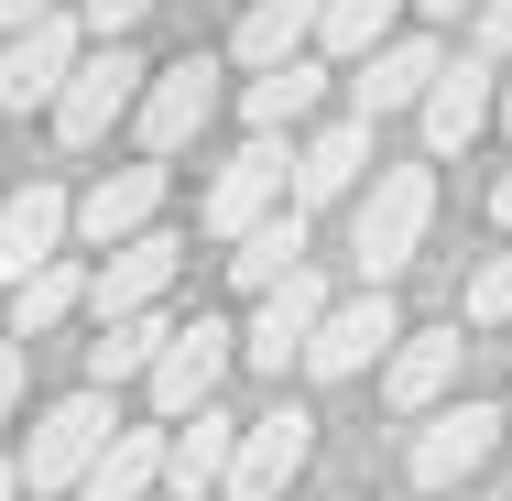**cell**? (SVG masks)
I'll use <instances>...</instances> for the list:
<instances>
[{
	"instance_id": "obj_1",
	"label": "cell",
	"mask_w": 512,
	"mask_h": 501,
	"mask_svg": "<svg viewBox=\"0 0 512 501\" xmlns=\"http://www.w3.org/2000/svg\"><path fill=\"white\" fill-rule=\"evenodd\" d=\"M120 436V414H109V393L88 382V393L44 403L33 414V436H22V491H77L88 469H99V447Z\"/></svg>"
},
{
	"instance_id": "obj_2",
	"label": "cell",
	"mask_w": 512,
	"mask_h": 501,
	"mask_svg": "<svg viewBox=\"0 0 512 501\" xmlns=\"http://www.w3.org/2000/svg\"><path fill=\"white\" fill-rule=\"evenodd\" d=\"M425 218H436V175L425 164H393V175H371V197H360V284H393L414 251H425Z\"/></svg>"
},
{
	"instance_id": "obj_3",
	"label": "cell",
	"mask_w": 512,
	"mask_h": 501,
	"mask_svg": "<svg viewBox=\"0 0 512 501\" xmlns=\"http://www.w3.org/2000/svg\"><path fill=\"white\" fill-rule=\"evenodd\" d=\"M142 88H153V66L120 44V33H99L88 55H77V77H66V99H55V131L88 153V142H109L131 109H142Z\"/></svg>"
},
{
	"instance_id": "obj_4",
	"label": "cell",
	"mask_w": 512,
	"mask_h": 501,
	"mask_svg": "<svg viewBox=\"0 0 512 501\" xmlns=\"http://www.w3.org/2000/svg\"><path fill=\"white\" fill-rule=\"evenodd\" d=\"M273 207H295V142H284V131H251V142L207 175V229H218V240H251Z\"/></svg>"
},
{
	"instance_id": "obj_5",
	"label": "cell",
	"mask_w": 512,
	"mask_h": 501,
	"mask_svg": "<svg viewBox=\"0 0 512 501\" xmlns=\"http://www.w3.org/2000/svg\"><path fill=\"white\" fill-rule=\"evenodd\" d=\"M393 338H404V305H393V284H360L349 305H327L306 338V371L316 382H360L371 360H393Z\"/></svg>"
},
{
	"instance_id": "obj_6",
	"label": "cell",
	"mask_w": 512,
	"mask_h": 501,
	"mask_svg": "<svg viewBox=\"0 0 512 501\" xmlns=\"http://www.w3.org/2000/svg\"><path fill=\"white\" fill-rule=\"evenodd\" d=\"M77 55H88V22H77V11L22 22V33L0 44V109H55L66 77H77Z\"/></svg>"
},
{
	"instance_id": "obj_7",
	"label": "cell",
	"mask_w": 512,
	"mask_h": 501,
	"mask_svg": "<svg viewBox=\"0 0 512 501\" xmlns=\"http://www.w3.org/2000/svg\"><path fill=\"white\" fill-rule=\"evenodd\" d=\"M502 403H436V414H414V480L425 491H458V480H480L491 469V447H502Z\"/></svg>"
},
{
	"instance_id": "obj_8",
	"label": "cell",
	"mask_w": 512,
	"mask_h": 501,
	"mask_svg": "<svg viewBox=\"0 0 512 501\" xmlns=\"http://www.w3.org/2000/svg\"><path fill=\"white\" fill-rule=\"evenodd\" d=\"M131 120H142V153H153V164H175L207 120H218V66H207V55L153 66V88H142V109H131Z\"/></svg>"
},
{
	"instance_id": "obj_9",
	"label": "cell",
	"mask_w": 512,
	"mask_h": 501,
	"mask_svg": "<svg viewBox=\"0 0 512 501\" xmlns=\"http://www.w3.org/2000/svg\"><path fill=\"white\" fill-rule=\"evenodd\" d=\"M436 77H447V44H436V33H393V44H371V55L349 66V109H360V120H382V109H425Z\"/></svg>"
},
{
	"instance_id": "obj_10",
	"label": "cell",
	"mask_w": 512,
	"mask_h": 501,
	"mask_svg": "<svg viewBox=\"0 0 512 501\" xmlns=\"http://www.w3.org/2000/svg\"><path fill=\"white\" fill-rule=\"evenodd\" d=\"M306 447H316V425L295 414V403H273V414H251V425H240V458H229V480H218V491H229V501H284V480L306 469Z\"/></svg>"
},
{
	"instance_id": "obj_11",
	"label": "cell",
	"mask_w": 512,
	"mask_h": 501,
	"mask_svg": "<svg viewBox=\"0 0 512 501\" xmlns=\"http://www.w3.org/2000/svg\"><path fill=\"white\" fill-rule=\"evenodd\" d=\"M229 338H240V327H218V316H197V327H175V338H164V360H153V414H164V425H175V414H197V403H218Z\"/></svg>"
},
{
	"instance_id": "obj_12",
	"label": "cell",
	"mask_w": 512,
	"mask_h": 501,
	"mask_svg": "<svg viewBox=\"0 0 512 501\" xmlns=\"http://www.w3.org/2000/svg\"><path fill=\"white\" fill-rule=\"evenodd\" d=\"M491 120H502L491 55H447V77L425 88V153H469V142H480Z\"/></svg>"
},
{
	"instance_id": "obj_13",
	"label": "cell",
	"mask_w": 512,
	"mask_h": 501,
	"mask_svg": "<svg viewBox=\"0 0 512 501\" xmlns=\"http://www.w3.org/2000/svg\"><path fill=\"white\" fill-rule=\"evenodd\" d=\"M316 316H327V284H316V273H284L273 295L251 305V327H240V349H251V371H273V382H284V360H306Z\"/></svg>"
},
{
	"instance_id": "obj_14",
	"label": "cell",
	"mask_w": 512,
	"mask_h": 501,
	"mask_svg": "<svg viewBox=\"0 0 512 501\" xmlns=\"http://www.w3.org/2000/svg\"><path fill=\"white\" fill-rule=\"evenodd\" d=\"M360 175H371V120H360V109L295 142V207H327V197H349Z\"/></svg>"
},
{
	"instance_id": "obj_15",
	"label": "cell",
	"mask_w": 512,
	"mask_h": 501,
	"mask_svg": "<svg viewBox=\"0 0 512 501\" xmlns=\"http://www.w3.org/2000/svg\"><path fill=\"white\" fill-rule=\"evenodd\" d=\"M229 458H240V414H218V403H197V414H175V447H164V491L197 501L229 480Z\"/></svg>"
},
{
	"instance_id": "obj_16",
	"label": "cell",
	"mask_w": 512,
	"mask_h": 501,
	"mask_svg": "<svg viewBox=\"0 0 512 501\" xmlns=\"http://www.w3.org/2000/svg\"><path fill=\"white\" fill-rule=\"evenodd\" d=\"M66 229H77V207L55 197V186H22V197H0V284H22V273H44Z\"/></svg>"
},
{
	"instance_id": "obj_17",
	"label": "cell",
	"mask_w": 512,
	"mask_h": 501,
	"mask_svg": "<svg viewBox=\"0 0 512 501\" xmlns=\"http://www.w3.org/2000/svg\"><path fill=\"white\" fill-rule=\"evenodd\" d=\"M458 327H425V338H393V360H382V393H393V414H436L447 403V382H458Z\"/></svg>"
},
{
	"instance_id": "obj_18",
	"label": "cell",
	"mask_w": 512,
	"mask_h": 501,
	"mask_svg": "<svg viewBox=\"0 0 512 501\" xmlns=\"http://www.w3.org/2000/svg\"><path fill=\"white\" fill-rule=\"evenodd\" d=\"M164 447H175V425H120L99 447V469L77 480V501H153L164 491Z\"/></svg>"
},
{
	"instance_id": "obj_19",
	"label": "cell",
	"mask_w": 512,
	"mask_h": 501,
	"mask_svg": "<svg viewBox=\"0 0 512 501\" xmlns=\"http://www.w3.org/2000/svg\"><path fill=\"white\" fill-rule=\"evenodd\" d=\"M164 284H175V240L131 229V240H109V273L88 295H99V316H131V305H164Z\"/></svg>"
},
{
	"instance_id": "obj_20",
	"label": "cell",
	"mask_w": 512,
	"mask_h": 501,
	"mask_svg": "<svg viewBox=\"0 0 512 501\" xmlns=\"http://www.w3.org/2000/svg\"><path fill=\"white\" fill-rule=\"evenodd\" d=\"M153 207H164V164H120V175H99L88 197H77V229L88 240H131V229H153Z\"/></svg>"
},
{
	"instance_id": "obj_21",
	"label": "cell",
	"mask_w": 512,
	"mask_h": 501,
	"mask_svg": "<svg viewBox=\"0 0 512 501\" xmlns=\"http://www.w3.org/2000/svg\"><path fill=\"white\" fill-rule=\"evenodd\" d=\"M164 338H175V327H164V316H153V305H131V316H99V338H88V382H153V360H164Z\"/></svg>"
},
{
	"instance_id": "obj_22",
	"label": "cell",
	"mask_w": 512,
	"mask_h": 501,
	"mask_svg": "<svg viewBox=\"0 0 512 501\" xmlns=\"http://www.w3.org/2000/svg\"><path fill=\"white\" fill-rule=\"evenodd\" d=\"M316 11H327V0H251V11H240V33H229V55H240L251 77H262V66H284V55H306V44H316Z\"/></svg>"
},
{
	"instance_id": "obj_23",
	"label": "cell",
	"mask_w": 512,
	"mask_h": 501,
	"mask_svg": "<svg viewBox=\"0 0 512 501\" xmlns=\"http://www.w3.org/2000/svg\"><path fill=\"white\" fill-rule=\"evenodd\" d=\"M229 273H240L251 295H273L284 273H306V207H273L251 240H229Z\"/></svg>"
},
{
	"instance_id": "obj_24",
	"label": "cell",
	"mask_w": 512,
	"mask_h": 501,
	"mask_svg": "<svg viewBox=\"0 0 512 501\" xmlns=\"http://www.w3.org/2000/svg\"><path fill=\"white\" fill-rule=\"evenodd\" d=\"M316 99H327V66H316V55H284V66H262V77L240 88L251 131H295V120H306Z\"/></svg>"
},
{
	"instance_id": "obj_25",
	"label": "cell",
	"mask_w": 512,
	"mask_h": 501,
	"mask_svg": "<svg viewBox=\"0 0 512 501\" xmlns=\"http://www.w3.org/2000/svg\"><path fill=\"white\" fill-rule=\"evenodd\" d=\"M393 22H404V0H327V11H316V55L360 66L371 44H393Z\"/></svg>"
},
{
	"instance_id": "obj_26",
	"label": "cell",
	"mask_w": 512,
	"mask_h": 501,
	"mask_svg": "<svg viewBox=\"0 0 512 501\" xmlns=\"http://www.w3.org/2000/svg\"><path fill=\"white\" fill-rule=\"evenodd\" d=\"M11 295H22V316H11V327H22V338H44V327H66V316L88 305V273H77V262L55 251V262H44V273H22Z\"/></svg>"
},
{
	"instance_id": "obj_27",
	"label": "cell",
	"mask_w": 512,
	"mask_h": 501,
	"mask_svg": "<svg viewBox=\"0 0 512 501\" xmlns=\"http://www.w3.org/2000/svg\"><path fill=\"white\" fill-rule=\"evenodd\" d=\"M469 327H512V251L469 273Z\"/></svg>"
},
{
	"instance_id": "obj_28",
	"label": "cell",
	"mask_w": 512,
	"mask_h": 501,
	"mask_svg": "<svg viewBox=\"0 0 512 501\" xmlns=\"http://www.w3.org/2000/svg\"><path fill=\"white\" fill-rule=\"evenodd\" d=\"M22 382H33V338L11 327V338H0V425L22 414Z\"/></svg>"
},
{
	"instance_id": "obj_29",
	"label": "cell",
	"mask_w": 512,
	"mask_h": 501,
	"mask_svg": "<svg viewBox=\"0 0 512 501\" xmlns=\"http://www.w3.org/2000/svg\"><path fill=\"white\" fill-rule=\"evenodd\" d=\"M469 55H491V66L512 55V0H480L469 11Z\"/></svg>"
},
{
	"instance_id": "obj_30",
	"label": "cell",
	"mask_w": 512,
	"mask_h": 501,
	"mask_svg": "<svg viewBox=\"0 0 512 501\" xmlns=\"http://www.w3.org/2000/svg\"><path fill=\"white\" fill-rule=\"evenodd\" d=\"M142 11H153V0H77V22H88V33H131Z\"/></svg>"
},
{
	"instance_id": "obj_31",
	"label": "cell",
	"mask_w": 512,
	"mask_h": 501,
	"mask_svg": "<svg viewBox=\"0 0 512 501\" xmlns=\"http://www.w3.org/2000/svg\"><path fill=\"white\" fill-rule=\"evenodd\" d=\"M44 11H66V0H0V33H22V22H44Z\"/></svg>"
},
{
	"instance_id": "obj_32",
	"label": "cell",
	"mask_w": 512,
	"mask_h": 501,
	"mask_svg": "<svg viewBox=\"0 0 512 501\" xmlns=\"http://www.w3.org/2000/svg\"><path fill=\"white\" fill-rule=\"evenodd\" d=\"M414 11H425V22H469L480 0H414Z\"/></svg>"
},
{
	"instance_id": "obj_33",
	"label": "cell",
	"mask_w": 512,
	"mask_h": 501,
	"mask_svg": "<svg viewBox=\"0 0 512 501\" xmlns=\"http://www.w3.org/2000/svg\"><path fill=\"white\" fill-rule=\"evenodd\" d=\"M491 218H502V229H512V164H502V186H491Z\"/></svg>"
},
{
	"instance_id": "obj_34",
	"label": "cell",
	"mask_w": 512,
	"mask_h": 501,
	"mask_svg": "<svg viewBox=\"0 0 512 501\" xmlns=\"http://www.w3.org/2000/svg\"><path fill=\"white\" fill-rule=\"evenodd\" d=\"M11 491H22V469H11V458H0V501H11Z\"/></svg>"
},
{
	"instance_id": "obj_35",
	"label": "cell",
	"mask_w": 512,
	"mask_h": 501,
	"mask_svg": "<svg viewBox=\"0 0 512 501\" xmlns=\"http://www.w3.org/2000/svg\"><path fill=\"white\" fill-rule=\"evenodd\" d=\"M502 131H512V77H502Z\"/></svg>"
}]
</instances>
